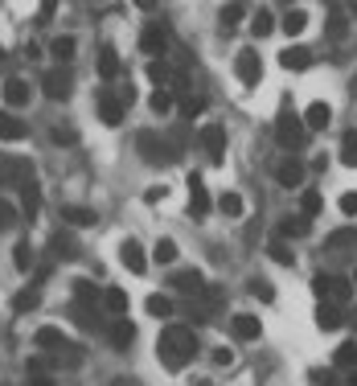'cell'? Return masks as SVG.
Instances as JSON below:
<instances>
[{"mask_svg":"<svg viewBox=\"0 0 357 386\" xmlns=\"http://www.w3.org/2000/svg\"><path fill=\"white\" fill-rule=\"evenodd\" d=\"M156 353H160V362H165L169 370H185V366L193 362V353H197V337H193V329H185V325H169V329L160 333V341H156Z\"/></svg>","mask_w":357,"mask_h":386,"instance_id":"cell-1","label":"cell"},{"mask_svg":"<svg viewBox=\"0 0 357 386\" xmlns=\"http://www.w3.org/2000/svg\"><path fill=\"white\" fill-rule=\"evenodd\" d=\"M304 120L300 115H292V111H283L279 120H275V140H279V148H296V144H304Z\"/></svg>","mask_w":357,"mask_h":386,"instance_id":"cell-2","label":"cell"},{"mask_svg":"<svg viewBox=\"0 0 357 386\" xmlns=\"http://www.w3.org/2000/svg\"><path fill=\"white\" fill-rule=\"evenodd\" d=\"M140 152H144V161L148 165H169L177 152H173V144L169 140H156L152 131H140Z\"/></svg>","mask_w":357,"mask_h":386,"instance_id":"cell-3","label":"cell"},{"mask_svg":"<svg viewBox=\"0 0 357 386\" xmlns=\"http://www.w3.org/2000/svg\"><path fill=\"white\" fill-rule=\"evenodd\" d=\"M42 86L49 99H66L70 95V86H74V79H70V70L66 66H53V70H45L42 74Z\"/></svg>","mask_w":357,"mask_h":386,"instance_id":"cell-4","label":"cell"},{"mask_svg":"<svg viewBox=\"0 0 357 386\" xmlns=\"http://www.w3.org/2000/svg\"><path fill=\"white\" fill-rule=\"evenodd\" d=\"M185 185H189V210H193V218H206V214H210V206H214V202H210V193H206V181H201L197 172H189V181H185Z\"/></svg>","mask_w":357,"mask_h":386,"instance_id":"cell-5","label":"cell"},{"mask_svg":"<svg viewBox=\"0 0 357 386\" xmlns=\"http://www.w3.org/2000/svg\"><path fill=\"white\" fill-rule=\"evenodd\" d=\"M165 45H169V33H165V25H160V21L144 25V33H140V49H144V54H152V62H156V54H165Z\"/></svg>","mask_w":357,"mask_h":386,"instance_id":"cell-6","label":"cell"},{"mask_svg":"<svg viewBox=\"0 0 357 386\" xmlns=\"http://www.w3.org/2000/svg\"><path fill=\"white\" fill-rule=\"evenodd\" d=\"M201 148L210 152L214 165L222 161V152H226V128L222 124H206V128H201Z\"/></svg>","mask_w":357,"mask_h":386,"instance_id":"cell-7","label":"cell"},{"mask_svg":"<svg viewBox=\"0 0 357 386\" xmlns=\"http://www.w3.org/2000/svg\"><path fill=\"white\" fill-rule=\"evenodd\" d=\"M341 325H345V316H341V304H329V300L316 304V329H324V333H337Z\"/></svg>","mask_w":357,"mask_h":386,"instance_id":"cell-8","label":"cell"},{"mask_svg":"<svg viewBox=\"0 0 357 386\" xmlns=\"http://www.w3.org/2000/svg\"><path fill=\"white\" fill-rule=\"evenodd\" d=\"M38 210H42V189H38V181L29 177V181H21V218H38Z\"/></svg>","mask_w":357,"mask_h":386,"instance_id":"cell-9","label":"cell"},{"mask_svg":"<svg viewBox=\"0 0 357 386\" xmlns=\"http://www.w3.org/2000/svg\"><path fill=\"white\" fill-rule=\"evenodd\" d=\"M279 66H283V70H308V66H313V49H308V45H288V49L279 54Z\"/></svg>","mask_w":357,"mask_h":386,"instance_id":"cell-10","label":"cell"},{"mask_svg":"<svg viewBox=\"0 0 357 386\" xmlns=\"http://www.w3.org/2000/svg\"><path fill=\"white\" fill-rule=\"evenodd\" d=\"M234 74H238L242 83H259V74H263V62H259V54L242 49V54H238V62H234Z\"/></svg>","mask_w":357,"mask_h":386,"instance_id":"cell-11","label":"cell"},{"mask_svg":"<svg viewBox=\"0 0 357 386\" xmlns=\"http://www.w3.org/2000/svg\"><path fill=\"white\" fill-rule=\"evenodd\" d=\"M99 120H103L107 128H119V124H124V103H119L115 95H107V90L99 95Z\"/></svg>","mask_w":357,"mask_h":386,"instance_id":"cell-12","label":"cell"},{"mask_svg":"<svg viewBox=\"0 0 357 386\" xmlns=\"http://www.w3.org/2000/svg\"><path fill=\"white\" fill-rule=\"evenodd\" d=\"M275 181L288 185V189H292V185H304V165H300L296 156H283V161L275 165Z\"/></svg>","mask_w":357,"mask_h":386,"instance_id":"cell-13","label":"cell"},{"mask_svg":"<svg viewBox=\"0 0 357 386\" xmlns=\"http://www.w3.org/2000/svg\"><path fill=\"white\" fill-rule=\"evenodd\" d=\"M230 329H234V337H238V341H255V337L263 333L259 316H251V312H238V316L230 321Z\"/></svg>","mask_w":357,"mask_h":386,"instance_id":"cell-14","label":"cell"},{"mask_svg":"<svg viewBox=\"0 0 357 386\" xmlns=\"http://www.w3.org/2000/svg\"><path fill=\"white\" fill-rule=\"evenodd\" d=\"M25 136H29V124H25V120H17L13 111H0V140L17 144V140H25Z\"/></svg>","mask_w":357,"mask_h":386,"instance_id":"cell-15","label":"cell"},{"mask_svg":"<svg viewBox=\"0 0 357 386\" xmlns=\"http://www.w3.org/2000/svg\"><path fill=\"white\" fill-rule=\"evenodd\" d=\"M119 259H124V267H128V271H135V275H144V267H148V259H144V247H140L135 239H128V243L119 247Z\"/></svg>","mask_w":357,"mask_h":386,"instance_id":"cell-16","label":"cell"},{"mask_svg":"<svg viewBox=\"0 0 357 386\" xmlns=\"http://www.w3.org/2000/svg\"><path fill=\"white\" fill-rule=\"evenodd\" d=\"M329 304H349L354 300V280H345V275H329Z\"/></svg>","mask_w":357,"mask_h":386,"instance_id":"cell-17","label":"cell"},{"mask_svg":"<svg viewBox=\"0 0 357 386\" xmlns=\"http://www.w3.org/2000/svg\"><path fill=\"white\" fill-rule=\"evenodd\" d=\"M132 341H135V325L128 316H119V321L111 325V345H115V349H128Z\"/></svg>","mask_w":357,"mask_h":386,"instance_id":"cell-18","label":"cell"},{"mask_svg":"<svg viewBox=\"0 0 357 386\" xmlns=\"http://www.w3.org/2000/svg\"><path fill=\"white\" fill-rule=\"evenodd\" d=\"M33 341L42 345V349L62 353V349H66V333H62V329H53V325H45V329H38V337H33Z\"/></svg>","mask_w":357,"mask_h":386,"instance_id":"cell-19","label":"cell"},{"mask_svg":"<svg viewBox=\"0 0 357 386\" xmlns=\"http://www.w3.org/2000/svg\"><path fill=\"white\" fill-rule=\"evenodd\" d=\"M4 103H8V107H25V103H29V83L8 79V83H4Z\"/></svg>","mask_w":357,"mask_h":386,"instance_id":"cell-20","label":"cell"},{"mask_svg":"<svg viewBox=\"0 0 357 386\" xmlns=\"http://www.w3.org/2000/svg\"><path fill=\"white\" fill-rule=\"evenodd\" d=\"M103 304H107V312H115V316H128V308H132V300H128L124 288H107V292H103Z\"/></svg>","mask_w":357,"mask_h":386,"instance_id":"cell-21","label":"cell"},{"mask_svg":"<svg viewBox=\"0 0 357 386\" xmlns=\"http://www.w3.org/2000/svg\"><path fill=\"white\" fill-rule=\"evenodd\" d=\"M99 74H103L107 83H111V79L119 74V54H115L111 45H103V49H99Z\"/></svg>","mask_w":357,"mask_h":386,"instance_id":"cell-22","label":"cell"},{"mask_svg":"<svg viewBox=\"0 0 357 386\" xmlns=\"http://www.w3.org/2000/svg\"><path fill=\"white\" fill-rule=\"evenodd\" d=\"M173 284H177L181 292H189V296L206 292V284H201V271H177V275H173Z\"/></svg>","mask_w":357,"mask_h":386,"instance_id":"cell-23","label":"cell"},{"mask_svg":"<svg viewBox=\"0 0 357 386\" xmlns=\"http://www.w3.org/2000/svg\"><path fill=\"white\" fill-rule=\"evenodd\" d=\"M308 234V218H283L279 222V243L283 239H304Z\"/></svg>","mask_w":357,"mask_h":386,"instance_id":"cell-24","label":"cell"},{"mask_svg":"<svg viewBox=\"0 0 357 386\" xmlns=\"http://www.w3.org/2000/svg\"><path fill=\"white\" fill-rule=\"evenodd\" d=\"M329 120H333L329 103H313V107L304 111V128H329Z\"/></svg>","mask_w":357,"mask_h":386,"instance_id":"cell-25","label":"cell"},{"mask_svg":"<svg viewBox=\"0 0 357 386\" xmlns=\"http://www.w3.org/2000/svg\"><path fill=\"white\" fill-rule=\"evenodd\" d=\"M62 218H66L70 226H94V222H99V214H94V210H87V206H66V210H62Z\"/></svg>","mask_w":357,"mask_h":386,"instance_id":"cell-26","label":"cell"},{"mask_svg":"<svg viewBox=\"0 0 357 386\" xmlns=\"http://www.w3.org/2000/svg\"><path fill=\"white\" fill-rule=\"evenodd\" d=\"M33 263H38V255H33L29 243H17V247H13V267H17V271H33Z\"/></svg>","mask_w":357,"mask_h":386,"instance_id":"cell-27","label":"cell"},{"mask_svg":"<svg viewBox=\"0 0 357 386\" xmlns=\"http://www.w3.org/2000/svg\"><path fill=\"white\" fill-rule=\"evenodd\" d=\"M38 304H42V292H38V288H25V292L13 296V308H17V312H33Z\"/></svg>","mask_w":357,"mask_h":386,"instance_id":"cell-28","label":"cell"},{"mask_svg":"<svg viewBox=\"0 0 357 386\" xmlns=\"http://www.w3.org/2000/svg\"><path fill=\"white\" fill-rule=\"evenodd\" d=\"M144 308H148V316H156V321H160V316H169V312H173V300H169V296H160V292H152V296L144 300Z\"/></svg>","mask_w":357,"mask_h":386,"instance_id":"cell-29","label":"cell"},{"mask_svg":"<svg viewBox=\"0 0 357 386\" xmlns=\"http://www.w3.org/2000/svg\"><path fill=\"white\" fill-rule=\"evenodd\" d=\"M341 165L357 169V131H345V136H341Z\"/></svg>","mask_w":357,"mask_h":386,"instance_id":"cell-30","label":"cell"},{"mask_svg":"<svg viewBox=\"0 0 357 386\" xmlns=\"http://www.w3.org/2000/svg\"><path fill=\"white\" fill-rule=\"evenodd\" d=\"M49 247H53V255H58V259H74V255H78V247H74V239H70V234H53V239H49Z\"/></svg>","mask_w":357,"mask_h":386,"instance_id":"cell-31","label":"cell"},{"mask_svg":"<svg viewBox=\"0 0 357 386\" xmlns=\"http://www.w3.org/2000/svg\"><path fill=\"white\" fill-rule=\"evenodd\" d=\"M271 29H275V17H271L267 8H259V13H255V21H251V33H255V38H267Z\"/></svg>","mask_w":357,"mask_h":386,"instance_id":"cell-32","label":"cell"},{"mask_svg":"<svg viewBox=\"0 0 357 386\" xmlns=\"http://www.w3.org/2000/svg\"><path fill=\"white\" fill-rule=\"evenodd\" d=\"M304 25H308V13H304V8H292V13L283 17V29H288L292 38H296V33H304Z\"/></svg>","mask_w":357,"mask_h":386,"instance_id":"cell-33","label":"cell"},{"mask_svg":"<svg viewBox=\"0 0 357 386\" xmlns=\"http://www.w3.org/2000/svg\"><path fill=\"white\" fill-rule=\"evenodd\" d=\"M74 38H53V45H49V54H53V58H58V62H70V58H74Z\"/></svg>","mask_w":357,"mask_h":386,"instance_id":"cell-34","label":"cell"},{"mask_svg":"<svg viewBox=\"0 0 357 386\" xmlns=\"http://www.w3.org/2000/svg\"><path fill=\"white\" fill-rule=\"evenodd\" d=\"M300 210H304L308 218L320 214V210H324V198H320L316 189H304V193H300Z\"/></svg>","mask_w":357,"mask_h":386,"instance_id":"cell-35","label":"cell"},{"mask_svg":"<svg viewBox=\"0 0 357 386\" xmlns=\"http://www.w3.org/2000/svg\"><path fill=\"white\" fill-rule=\"evenodd\" d=\"M337 366H345V370H357V341L337 345Z\"/></svg>","mask_w":357,"mask_h":386,"instance_id":"cell-36","label":"cell"},{"mask_svg":"<svg viewBox=\"0 0 357 386\" xmlns=\"http://www.w3.org/2000/svg\"><path fill=\"white\" fill-rule=\"evenodd\" d=\"M148 79H152V83H173V70H169V66H165V58H156V62H148Z\"/></svg>","mask_w":357,"mask_h":386,"instance_id":"cell-37","label":"cell"},{"mask_svg":"<svg viewBox=\"0 0 357 386\" xmlns=\"http://www.w3.org/2000/svg\"><path fill=\"white\" fill-rule=\"evenodd\" d=\"M218 210H222L226 218H238L242 214V198H238V193H222V198H218Z\"/></svg>","mask_w":357,"mask_h":386,"instance_id":"cell-38","label":"cell"},{"mask_svg":"<svg viewBox=\"0 0 357 386\" xmlns=\"http://www.w3.org/2000/svg\"><path fill=\"white\" fill-rule=\"evenodd\" d=\"M329 38H345V13L337 4L329 8Z\"/></svg>","mask_w":357,"mask_h":386,"instance_id":"cell-39","label":"cell"},{"mask_svg":"<svg viewBox=\"0 0 357 386\" xmlns=\"http://www.w3.org/2000/svg\"><path fill=\"white\" fill-rule=\"evenodd\" d=\"M267 251H271V259H275V263H279V267H292V263H296V255H292V251H288V243H279V239H275V243H271Z\"/></svg>","mask_w":357,"mask_h":386,"instance_id":"cell-40","label":"cell"},{"mask_svg":"<svg viewBox=\"0 0 357 386\" xmlns=\"http://www.w3.org/2000/svg\"><path fill=\"white\" fill-rule=\"evenodd\" d=\"M152 255L160 259V263H173V259H177V243H173V239H160V243L152 247Z\"/></svg>","mask_w":357,"mask_h":386,"instance_id":"cell-41","label":"cell"},{"mask_svg":"<svg viewBox=\"0 0 357 386\" xmlns=\"http://www.w3.org/2000/svg\"><path fill=\"white\" fill-rule=\"evenodd\" d=\"M148 103H152V111H156V115H165V111H173V90H156Z\"/></svg>","mask_w":357,"mask_h":386,"instance_id":"cell-42","label":"cell"},{"mask_svg":"<svg viewBox=\"0 0 357 386\" xmlns=\"http://www.w3.org/2000/svg\"><path fill=\"white\" fill-rule=\"evenodd\" d=\"M181 111L193 120V115H201V111H206V99H201V95H185V99H181Z\"/></svg>","mask_w":357,"mask_h":386,"instance_id":"cell-43","label":"cell"},{"mask_svg":"<svg viewBox=\"0 0 357 386\" xmlns=\"http://www.w3.org/2000/svg\"><path fill=\"white\" fill-rule=\"evenodd\" d=\"M349 243H357V230H337V234H329V251L349 247Z\"/></svg>","mask_w":357,"mask_h":386,"instance_id":"cell-44","label":"cell"},{"mask_svg":"<svg viewBox=\"0 0 357 386\" xmlns=\"http://www.w3.org/2000/svg\"><path fill=\"white\" fill-rule=\"evenodd\" d=\"M74 292H78V304H90V308H94V284H87V280H74Z\"/></svg>","mask_w":357,"mask_h":386,"instance_id":"cell-45","label":"cell"},{"mask_svg":"<svg viewBox=\"0 0 357 386\" xmlns=\"http://www.w3.org/2000/svg\"><path fill=\"white\" fill-rule=\"evenodd\" d=\"M242 21V4H222V25H238Z\"/></svg>","mask_w":357,"mask_h":386,"instance_id":"cell-46","label":"cell"},{"mask_svg":"<svg viewBox=\"0 0 357 386\" xmlns=\"http://www.w3.org/2000/svg\"><path fill=\"white\" fill-rule=\"evenodd\" d=\"M337 206H341V214H345V218H354L357 214V193H341V202H337Z\"/></svg>","mask_w":357,"mask_h":386,"instance_id":"cell-47","label":"cell"},{"mask_svg":"<svg viewBox=\"0 0 357 386\" xmlns=\"http://www.w3.org/2000/svg\"><path fill=\"white\" fill-rule=\"evenodd\" d=\"M251 292H255L259 300H275V292H271V288L263 284V280H255V284H251Z\"/></svg>","mask_w":357,"mask_h":386,"instance_id":"cell-48","label":"cell"},{"mask_svg":"<svg viewBox=\"0 0 357 386\" xmlns=\"http://www.w3.org/2000/svg\"><path fill=\"white\" fill-rule=\"evenodd\" d=\"M313 292L320 296V300L329 296V275H316V280H313Z\"/></svg>","mask_w":357,"mask_h":386,"instance_id":"cell-49","label":"cell"},{"mask_svg":"<svg viewBox=\"0 0 357 386\" xmlns=\"http://www.w3.org/2000/svg\"><path fill=\"white\" fill-rule=\"evenodd\" d=\"M53 144H74V131L70 128H53Z\"/></svg>","mask_w":357,"mask_h":386,"instance_id":"cell-50","label":"cell"},{"mask_svg":"<svg viewBox=\"0 0 357 386\" xmlns=\"http://www.w3.org/2000/svg\"><path fill=\"white\" fill-rule=\"evenodd\" d=\"M8 222H13V206H8V202H0V230H4Z\"/></svg>","mask_w":357,"mask_h":386,"instance_id":"cell-51","label":"cell"},{"mask_svg":"<svg viewBox=\"0 0 357 386\" xmlns=\"http://www.w3.org/2000/svg\"><path fill=\"white\" fill-rule=\"evenodd\" d=\"M214 362H218V366H230V362H234V353H230V349H214Z\"/></svg>","mask_w":357,"mask_h":386,"instance_id":"cell-52","label":"cell"},{"mask_svg":"<svg viewBox=\"0 0 357 386\" xmlns=\"http://www.w3.org/2000/svg\"><path fill=\"white\" fill-rule=\"evenodd\" d=\"M53 8H58L53 0H45V4H42V25H45V21H49V17H53Z\"/></svg>","mask_w":357,"mask_h":386,"instance_id":"cell-53","label":"cell"},{"mask_svg":"<svg viewBox=\"0 0 357 386\" xmlns=\"http://www.w3.org/2000/svg\"><path fill=\"white\" fill-rule=\"evenodd\" d=\"M345 386H357V370H349V378H345Z\"/></svg>","mask_w":357,"mask_h":386,"instance_id":"cell-54","label":"cell"},{"mask_svg":"<svg viewBox=\"0 0 357 386\" xmlns=\"http://www.w3.org/2000/svg\"><path fill=\"white\" fill-rule=\"evenodd\" d=\"M33 386H49V378H45V374H42V378H33Z\"/></svg>","mask_w":357,"mask_h":386,"instance_id":"cell-55","label":"cell"},{"mask_svg":"<svg viewBox=\"0 0 357 386\" xmlns=\"http://www.w3.org/2000/svg\"><path fill=\"white\" fill-rule=\"evenodd\" d=\"M0 62H4V49H0Z\"/></svg>","mask_w":357,"mask_h":386,"instance_id":"cell-56","label":"cell"},{"mask_svg":"<svg viewBox=\"0 0 357 386\" xmlns=\"http://www.w3.org/2000/svg\"><path fill=\"white\" fill-rule=\"evenodd\" d=\"M354 321H357V312H354Z\"/></svg>","mask_w":357,"mask_h":386,"instance_id":"cell-57","label":"cell"},{"mask_svg":"<svg viewBox=\"0 0 357 386\" xmlns=\"http://www.w3.org/2000/svg\"><path fill=\"white\" fill-rule=\"evenodd\" d=\"M354 13H357V4H354Z\"/></svg>","mask_w":357,"mask_h":386,"instance_id":"cell-58","label":"cell"},{"mask_svg":"<svg viewBox=\"0 0 357 386\" xmlns=\"http://www.w3.org/2000/svg\"><path fill=\"white\" fill-rule=\"evenodd\" d=\"M354 284H357V275H354Z\"/></svg>","mask_w":357,"mask_h":386,"instance_id":"cell-59","label":"cell"}]
</instances>
